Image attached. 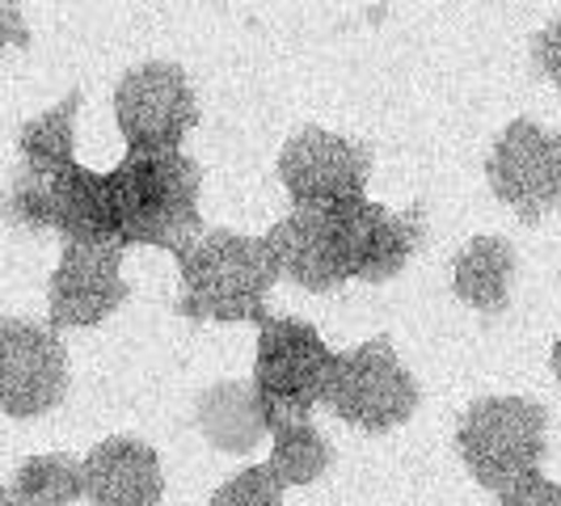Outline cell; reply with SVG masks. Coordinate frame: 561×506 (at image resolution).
I'll return each instance as SVG.
<instances>
[{"label": "cell", "instance_id": "obj_20", "mask_svg": "<svg viewBox=\"0 0 561 506\" xmlns=\"http://www.w3.org/2000/svg\"><path fill=\"white\" fill-rule=\"evenodd\" d=\"M499 506H561V485L533 469L519 481H511L506 490H499Z\"/></svg>", "mask_w": 561, "mask_h": 506}, {"label": "cell", "instance_id": "obj_13", "mask_svg": "<svg viewBox=\"0 0 561 506\" xmlns=\"http://www.w3.org/2000/svg\"><path fill=\"white\" fill-rule=\"evenodd\" d=\"M81 485L93 506H161L165 469L144 439L114 435L81 460Z\"/></svg>", "mask_w": 561, "mask_h": 506}, {"label": "cell", "instance_id": "obj_1", "mask_svg": "<svg viewBox=\"0 0 561 506\" xmlns=\"http://www.w3.org/2000/svg\"><path fill=\"white\" fill-rule=\"evenodd\" d=\"M111 182L114 237L123 250L152 245L178 253L207 232L198 195H203V165L191 152H136L127 148L123 161L106 173Z\"/></svg>", "mask_w": 561, "mask_h": 506}, {"label": "cell", "instance_id": "obj_7", "mask_svg": "<svg viewBox=\"0 0 561 506\" xmlns=\"http://www.w3.org/2000/svg\"><path fill=\"white\" fill-rule=\"evenodd\" d=\"M485 177L494 198L511 211L545 220L561 207V131L540 127L536 118H511L494 140Z\"/></svg>", "mask_w": 561, "mask_h": 506}, {"label": "cell", "instance_id": "obj_3", "mask_svg": "<svg viewBox=\"0 0 561 506\" xmlns=\"http://www.w3.org/2000/svg\"><path fill=\"white\" fill-rule=\"evenodd\" d=\"M456 451L481 490H506L540 469L549 451V414L533 396H478L456 426Z\"/></svg>", "mask_w": 561, "mask_h": 506}, {"label": "cell", "instance_id": "obj_14", "mask_svg": "<svg viewBox=\"0 0 561 506\" xmlns=\"http://www.w3.org/2000/svg\"><path fill=\"white\" fill-rule=\"evenodd\" d=\"M195 426L225 456H250L271 435L250 380H220L195 401Z\"/></svg>", "mask_w": 561, "mask_h": 506}, {"label": "cell", "instance_id": "obj_18", "mask_svg": "<svg viewBox=\"0 0 561 506\" xmlns=\"http://www.w3.org/2000/svg\"><path fill=\"white\" fill-rule=\"evenodd\" d=\"M283 485H312L317 478H325V469L334 464V448L330 439L312 426L309 418H291L271 430V460H266Z\"/></svg>", "mask_w": 561, "mask_h": 506}, {"label": "cell", "instance_id": "obj_10", "mask_svg": "<svg viewBox=\"0 0 561 506\" xmlns=\"http://www.w3.org/2000/svg\"><path fill=\"white\" fill-rule=\"evenodd\" d=\"M127 279H123V250L118 245H84V241H64L59 266L47 291V312L51 330H93L111 321L127 300Z\"/></svg>", "mask_w": 561, "mask_h": 506}, {"label": "cell", "instance_id": "obj_24", "mask_svg": "<svg viewBox=\"0 0 561 506\" xmlns=\"http://www.w3.org/2000/svg\"><path fill=\"white\" fill-rule=\"evenodd\" d=\"M0 506H9V498H4V490H0Z\"/></svg>", "mask_w": 561, "mask_h": 506}, {"label": "cell", "instance_id": "obj_4", "mask_svg": "<svg viewBox=\"0 0 561 506\" xmlns=\"http://www.w3.org/2000/svg\"><path fill=\"white\" fill-rule=\"evenodd\" d=\"M334 350L317 334L312 321L300 317H262L257 321V355H253V393L262 401L266 426L275 430L291 418H309L321 405L325 376Z\"/></svg>", "mask_w": 561, "mask_h": 506}, {"label": "cell", "instance_id": "obj_2", "mask_svg": "<svg viewBox=\"0 0 561 506\" xmlns=\"http://www.w3.org/2000/svg\"><path fill=\"white\" fill-rule=\"evenodd\" d=\"M182 296L178 317L216 321V325H257L266 317V300L283 279L275 250L262 237H245L232 228H207L178 253Z\"/></svg>", "mask_w": 561, "mask_h": 506}, {"label": "cell", "instance_id": "obj_16", "mask_svg": "<svg viewBox=\"0 0 561 506\" xmlns=\"http://www.w3.org/2000/svg\"><path fill=\"white\" fill-rule=\"evenodd\" d=\"M77 114H81V89H72L59 106L30 118L18 131L22 169L30 173H59L77 161Z\"/></svg>", "mask_w": 561, "mask_h": 506}, {"label": "cell", "instance_id": "obj_15", "mask_svg": "<svg viewBox=\"0 0 561 506\" xmlns=\"http://www.w3.org/2000/svg\"><path fill=\"white\" fill-rule=\"evenodd\" d=\"M515 245L506 237H473L465 250L451 257V291L460 304L499 317L511 304V283H515Z\"/></svg>", "mask_w": 561, "mask_h": 506}, {"label": "cell", "instance_id": "obj_21", "mask_svg": "<svg viewBox=\"0 0 561 506\" xmlns=\"http://www.w3.org/2000/svg\"><path fill=\"white\" fill-rule=\"evenodd\" d=\"M533 56H536V64H540V72L561 89V18H553L549 26L536 34Z\"/></svg>", "mask_w": 561, "mask_h": 506}, {"label": "cell", "instance_id": "obj_6", "mask_svg": "<svg viewBox=\"0 0 561 506\" xmlns=\"http://www.w3.org/2000/svg\"><path fill=\"white\" fill-rule=\"evenodd\" d=\"M114 123L136 152H173L198 127L195 84L169 59L136 64L114 84Z\"/></svg>", "mask_w": 561, "mask_h": 506}, {"label": "cell", "instance_id": "obj_17", "mask_svg": "<svg viewBox=\"0 0 561 506\" xmlns=\"http://www.w3.org/2000/svg\"><path fill=\"white\" fill-rule=\"evenodd\" d=\"M9 506H72L84 498L81 485V460L64 456V451H47V456H30L13 481L4 485Z\"/></svg>", "mask_w": 561, "mask_h": 506}, {"label": "cell", "instance_id": "obj_12", "mask_svg": "<svg viewBox=\"0 0 561 506\" xmlns=\"http://www.w3.org/2000/svg\"><path fill=\"white\" fill-rule=\"evenodd\" d=\"M279 275L305 291H337L346 287V257L337 232L334 207H291L279 225L266 232Z\"/></svg>", "mask_w": 561, "mask_h": 506}, {"label": "cell", "instance_id": "obj_11", "mask_svg": "<svg viewBox=\"0 0 561 506\" xmlns=\"http://www.w3.org/2000/svg\"><path fill=\"white\" fill-rule=\"evenodd\" d=\"M337 232H342V257H346V279L355 283H389L410 266L426 237L422 211H389L371 198L337 203Z\"/></svg>", "mask_w": 561, "mask_h": 506}, {"label": "cell", "instance_id": "obj_19", "mask_svg": "<svg viewBox=\"0 0 561 506\" xmlns=\"http://www.w3.org/2000/svg\"><path fill=\"white\" fill-rule=\"evenodd\" d=\"M283 490L287 485L271 464H250L237 478H228L207 506H283Z\"/></svg>", "mask_w": 561, "mask_h": 506}, {"label": "cell", "instance_id": "obj_5", "mask_svg": "<svg viewBox=\"0 0 561 506\" xmlns=\"http://www.w3.org/2000/svg\"><path fill=\"white\" fill-rule=\"evenodd\" d=\"M422 401L419 380L397 359L393 342L380 334L359 342L351 350H334V364L325 376L321 405L346 426H359L367 435H385L414 418Z\"/></svg>", "mask_w": 561, "mask_h": 506}, {"label": "cell", "instance_id": "obj_8", "mask_svg": "<svg viewBox=\"0 0 561 506\" xmlns=\"http://www.w3.org/2000/svg\"><path fill=\"white\" fill-rule=\"evenodd\" d=\"M279 182L291 207H337L367 195L371 152L325 127H305L279 152Z\"/></svg>", "mask_w": 561, "mask_h": 506}, {"label": "cell", "instance_id": "obj_23", "mask_svg": "<svg viewBox=\"0 0 561 506\" xmlns=\"http://www.w3.org/2000/svg\"><path fill=\"white\" fill-rule=\"evenodd\" d=\"M549 364H553V376L561 380V334H558V342H553V359H549Z\"/></svg>", "mask_w": 561, "mask_h": 506}, {"label": "cell", "instance_id": "obj_9", "mask_svg": "<svg viewBox=\"0 0 561 506\" xmlns=\"http://www.w3.org/2000/svg\"><path fill=\"white\" fill-rule=\"evenodd\" d=\"M68 393V350L59 330L4 317L0 321V414L38 418Z\"/></svg>", "mask_w": 561, "mask_h": 506}, {"label": "cell", "instance_id": "obj_22", "mask_svg": "<svg viewBox=\"0 0 561 506\" xmlns=\"http://www.w3.org/2000/svg\"><path fill=\"white\" fill-rule=\"evenodd\" d=\"M30 43V26L22 18V4L18 0H0V51L9 47H26Z\"/></svg>", "mask_w": 561, "mask_h": 506}]
</instances>
